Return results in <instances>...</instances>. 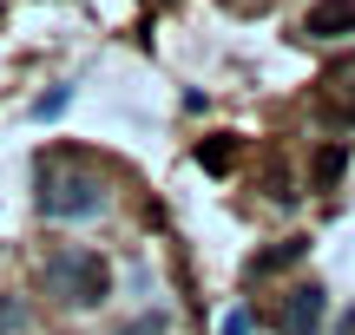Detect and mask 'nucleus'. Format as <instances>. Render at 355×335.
Wrapping results in <instances>:
<instances>
[{"label":"nucleus","mask_w":355,"mask_h":335,"mask_svg":"<svg viewBox=\"0 0 355 335\" xmlns=\"http://www.w3.org/2000/svg\"><path fill=\"white\" fill-rule=\"evenodd\" d=\"M237 158H243V145L230 138V132H217V138H204V145H198V165H204V171H230Z\"/></svg>","instance_id":"39448f33"},{"label":"nucleus","mask_w":355,"mask_h":335,"mask_svg":"<svg viewBox=\"0 0 355 335\" xmlns=\"http://www.w3.org/2000/svg\"><path fill=\"white\" fill-rule=\"evenodd\" d=\"M303 33L309 39H349L355 33V0H316L309 20H303Z\"/></svg>","instance_id":"20e7f679"},{"label":"nucleus","mask_w":355,"mask_h":335,"mask_svg":"<svg viewBox=\"0 0 355 335\" xmlns=\"http://www.w3.org/2000/svg\"><path fill=\"white\" fill-rule=\"evenodd\" d=\"M303 257V237H290V244H277V250H263V257H250V276H270V270H283V263H296Z\"/></svg>","instance_id":"0eeeda50"},{"label":"nucleus","mask_w":355,"mask_h":335,"mask_svg":"<svg viewBox=\"0 0 355 335\" xmlns=\"http://www.w3.org/2000/svg\"><path fill=\"white\" fill-rule=\"evenodd\" d=\"M46 283H53V296L92 309V302H105V289H112V270H105L99 250H60V257H46Z\"/></svg>","instance_id":"f03ea898"},{"label":"nucleus","mask_w":355,"mask_h":335,"mask_svg":"<svg viewBox=\"0 0 355 335\" xmlns=\"http://www.w3.org/2000/svg\"><path fill=\"white\" fill-rule=\"evenodd\" d=\"M322 316H329V289L322 283H296L290 296H283V335H322Z\"/></svg>","instance_id":"7ed1b4c3"},{"label":"nucleus","mask_w":355,"mask_h":335,"mask_svg":"<svg viewBox=\"0 0 355 335\" xmlns=\"http://www.w3.org/2000/svg\"><path fill=\"white\" fill-rule=\"evenodd\" d=\"M343 171H349V145H343V138H329V145L316 152V191L343 184Z\"/></svg>","instance_id":"423d86ee"},{"label":"nucleus","mask_w":355,"mask_h":335,"mask_svg":"<svg viewBox=\"0 0 355 335\" xmlns=\"http://www.w3.org/2000/svg\"><path fill=\"white\" fill-rule=\"evenodd\" d=\"M217 335H250V316H243V309H237V316H224V329H217Z\"/></svg>","instance_id":"1a4fd4ad"},{"label":"nucleus","mask_w":355,"mask_h":335,"mask_svg":"<svg viewBox=\"0 0 355 335\" xmlns=\"http://www.w3.org/2000/svg\"><path fill=\"white\" fill-rule=\"evenodd\" d=\"M13 329H20V302L0 296V335H13Z\"/></svg>","instance_id":"6e6552de"},{"label":"nucleus","mask_w":355,"mask_h":335,"mask_svg":"<svg viewBox=\"0 0 355 335\" xmlns=\"http://www.w3.org/2000/svg\"><path fill=\"white\" fill-rule=\"evenodd\" d=\"M105 204V184L79 165H40V210L46 217H92Z\"/></svg>","instance_id":"f257e3e1"},{"label":"nucleus","mask_w":355,"mask_h":335,"mask_svg":"<svg viewBox=\"0 0 355 335\" xmlns=\"http://www.w3.org/2000/svg\"><path fill=\"white\" fill-rule=\"evenodd\" d=\"M119 335H158V323L145 316V323H132V329H119Z\"/></svg>","instance_id":"9d476101"}]
</instances>
